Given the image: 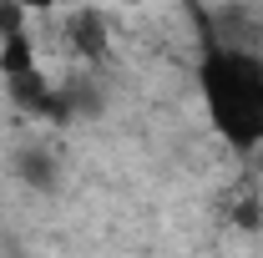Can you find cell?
<instances>
[{
    "label": "cell",
    "mask_w": 263,
    "mask_h": 258,
    "mask_svg": "<svg viewBox=\"0 0 263 258\" xmlns=\"http://www.w3.org/2000/svg\"><path fill=\"white\" fill-rule=\"evenodd\" d=\"M21 21H26V10H15L10 0H0V35H10V31H21Z\"/></svg>",
    "instance_id": "cell-4"
},
{
    "label": "cell",
    "mask_w": 263,
    "mask_h": 258,
    "mask_svg": "<svg viewBox=\"0 0 263 258\" xmlns=\"http://www.w3.org/2000/svg\"><path fill=\"white\" fill-rule=\"evenodd\" d=\"M197 97L213 132L233 152L263 147V61L243 46H208L197 66Z\"/></svg>",
    "instance_id": "cell-1"
},
{
    "label": "cell",
    "mask_w": 263,
    "mask_h": 258,
    "mask_svg": "<svg viewBox=\"0 0 263 258\" xmlns=\"http://www.w3.org/2000/svg\"><path fill=\"white\" fill-rule=\"evenodd\" d=\"M15 177H21L26 188H35V193H51V188L61 182V167H56V157H51L46 147H26V152L15 157Z\"/></svg>",
    "instance_id": "cell-2"
},
{
    "label": "cell",
    "mask_w": 263,
    "mask_h": 258,
    "mask_svg": "<svg viewBox=\"0 0 263 258\" xmlns=\"http://www.w3.org/2000/svg\"><path fill=\"white\" fill-rule=\"evenodd\" d=\"M15 10H26V15H35V10H56V0H10Z\"/></svg>",
    "instance_id": "cell-5"
},
{
    "label": "cell",
    "mask_w": 263,
    "mask_h": 258,
    "mask_svg": "<svg viewBox=\"0 0 263 258\" xmlns=\"http://www.w3.org/2000/svg\"><path fill=\"white\" fill-rule=\"evenodd\" d=\"M71 41H76V51L91 61V56H106V26H101V15L91 10H81L76 21H71Z\"/></svg>",
    "instance_id": "cell-3"
}]
</instances>
